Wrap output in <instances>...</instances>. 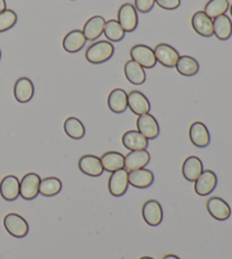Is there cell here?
Masks as SVG:
<instances>
[{
	"instance_id": "31",
	"label": "cell",
	"mask_w": 232,
	"mask_h": 259,
	"mask_svg": "<svg viewBox=\"0 0 232 259\" xmlns=\"http://www.w3.org/2000/svg\"><path fill=\"white\" fill-rule=\"evenodd\" d=\"M229 0H208L203 12L213 20L217 16L224 15L229 11Z\"/></svg>"
},
{
	"instance_id": "6",
	"label": "cell",
	"mask_w": 232,
	"mask_h": 259,
	"mask_svg": "<svg viewBox=\"0 0 232 259\" xmlns=\"http://www.w3.org/2000/svg\"><path fill=\"white\" fill-rule=\"evenodd\" d=\"M41 178L36 173H27L20 181V196L25 200L38 197Z\"/></svg>"
},
{
	"instance_id": "10",
	"label": "cell",
	"mask_w": 232,
	"mask_h": 259,
	"mask_svg": "<svg viewBox=\"0 0 232 259\" xmlns=\"http://www.w3.org/2000/svg\"><path fill=\"white\" fill-rule=\"evenodd\" d=\"M136 125H137V131L139 133H142L147 140H153V139H156L159 137L160 134L159 123H157L155 117L150 113L138 116Z\"/></svg>"
},
{
	"instance_id": "32",
	"label": "cell",
	"mask_w": 232,
	"mask_h": 259,
	"mask_svg": "<svg viewBox=\"0 0 232 259\" xmlns=\"http://www.w3.org/2000/svg\"><path fill=\"white\" fill-rule=\"evenodd\" d=\"M103 34L106 39L112 41V42H120L126 35V32L117 20H109L105 22Z\"/></svg>"
},
{
	"instance_id": "35",
	"label": "cell",
	"mask_w": 232,
	"mask_h": 259,
	"mask_svg": "<svg viewBox=\"0 0 232 259\" xmlns=\"http://www.w3.org/2000/svg\"><path fill=\"white\" fill-rule=\"evenodd\" d=\"M155 4L165 11H173V9L179 8L182 5V0H155Z\"/></svg>"
},
{
	"instance_id": "34",
	"label": "cell",
	"mask_w": 232,
	"mask_h": 259,
	"mask_svg": "<svg viewBox=\"0 0 232 259\" xmlns=\"http://www.w3.org/2000/svg\"><path fill=\"white\" fill-rule=\"evenodd\" d=\"M154 5H155V0H135L136 11L142 14H146L148 12H151L153 7H154Z\"/></svg>"
},
{
	"instance_id": "4",
	"label": "cell",
	"mask_w": 232,
	"mask_h": 259,
	"mask_svg": "<svg viewBox=\"0 0 232 259\" xmlns=\"http://www.w3.org/2000/svg\"><path fill=\"white\" fill-rule=\"evenodd\" d=\"M117 21L126 33L135 31L138 25V15L135 6L129 3L122 5L118 11Z\"/></svg>"
},
{
	"instance_id": "37",
	"label": "cell",
	"mask_w": 232,
	"mask_h": 259,
	"mask_svg": "<svg viewBox=\"0 0 232 259\" xmlns=\"http://www.w3.org/2000/svg\"><path fill=\"white\" fill-rule=\"evenodd\" d=\"M162 259H180L178 256L172 255V253H169V255H165Z\"/></svg>"
},
{
	"instance_id": "2",
	"label": "cell",
	"mask_w": 232,
	"mask_h": 259,
	"mask_svg": "<svg viewBox=\"0 0 232 259\" xmlns=\"http://www.w3.org/2000/svg\"><path fill=\"white\" fill-rule=\"evenodd\" d=\"M4 226L9 234L17 239L24 238L29 233V223L16 212H9L4 217Z\"/></svg>"
},
{
	"instance_id": "20",
	"label": "cell",
	"mask_w": 232,
	"mask_h": 259,
	"mask_svg": "<svg viewBox=\"0 0 232 259\" xmlns=\"http://www.w3.org/2000/svg\"><path fill=\"white\" fill-rule=\"evenodd\" d=\"M151 156L147 150H134L125 156V169L128 172L144 168L150 163Z\"/></svg>"
},
{
	"instance_id": "23",
	"label": "cell",
	"mask_w": 232,
	"mask_h": 259,
	"mask_svg": "<svg viewBox=\"0 0 232 259\" xmlns=\"http://www.w3.org/2000/svg\"><path fill=\"white\" fill-rule=\"evenodd\" d=\"M122 142L125 148L128 150H146L148 147V140L135 130H129V131L125 132L123 134Z\"/></svg>"
},
{
	"instance_id": "40",
	"label": "cell",
	"mask_w": 232,
	"mask_h": 259,
	"mask_svg": "<svg viewBox=\"0 0 232 259\" xmlns=\"http://www.w3.org/2000/svg\"><path fill=\"white\" fill-rule=\"evenodd\" d=\"M0 59H2V50H0Z\"/></svg>"
},
{
	"instance_id": "41",
	"label": "cell",
	"mask_w": 232,
	"mask_h": 259,
	"mask_svg": "<svg viewBox=\"0 0 232 259\" xmlns=\"http://www.w3.org/2000/svg\"><path fill=\"white\" fill-rule=\"evenodd\" d=\"M231 215H232V209H231Z\"/></svg>"
},
{
	"instance_id": "15",
	"label": "cell",
	"mask_w": 232,
	"mask_h": 259,
	"mask_svg": "<svg viewBox=\"0 0 232 259\" xmlns=\"http://www.w3.org/2000/svg\"><path fill=\"white\" fill-rule=\"evenodd\" d=\"M34 96V84L29 77H20L14 85V97L21 104H26Z\"/></svg>"
},
{
	"instance_id": "8",
	"label": "cell",
	"mask_w": 232,
	"mask_h": 259,
	"mask_svg": "<svg viewBox=\"0 0 232 259\" xmlns=\"http://www.w3.org/2000/svg\"><path fill=\"white\" fill-rule=\"evenodd\" d=\"M153 50H154L156 62L168 68L175 67L180 57L178 50L175 49L173 47H171V46L168 44L156 45L155 48Z\"/></svg>"
},
{
	"instance_id": "19",
	"label": "cell",
	"mask_w": 232,
	"mask_h": 259,
	"mask_svg": "<svg viewBox=\"0 0 232 259\" xmlns=\"http://www.w3.org/2000/svg\"><path fill=\"white\" fill-rule=\"evenodd\" d=\"M128 181L132 187L137 189H146L154 182V174L152 170L139 168L128 172Z\"/></svg>"
},
{
	"instance_id": "21",
	"label": "cell",
	"mask_w": 232,
	"mask_h": 259,
	"mask_svg": "<svg viewBox=\"0 0 232 259\" xmlns=\"http://www.w3.org/2000/svg\"><path fill=\"white\" fill-rule=\"evenodd\" d=\"M108 107L114 114H123L128 108V94L124 89H113L108 97Z\"/></svg>"
},
{
	"instance_id": "14",
	"label": "cell",
	"mask_w": 232,
	"mask_h": 259,
	"mask_svg": "<svg viewBox=\"0 0 232 259\" xmlns=\"http://www.w3.org/2000/svg\"><path fill=\"white\" fill-rule=\"evenodd\" d=\"M189 139L197 148H206L211 142L208 128L202 122H194L189 127Z\"/></svg>"
},
{
	"instance_id": "33",
	"label": "cell",
	"mask_w": 232,
	"mask_h": 259,
	"mask_svg": "<svg viewBox=\"0 0 232 259\" xmlns=\"http://www.w3.org/2000/svg\"><path fill=\"white\" fill-rule=\"evenodd\" d=\"M17 23V14L12 9H5L0 13V33L11 30L12 27L16 25Z\"/></svg>"
},
{
	"instance_id": "3",
	"label": "cell",
	"mask_w": 232,
	"mask_h": 259,
	"mask_svg": "<svg viewBox=\"0 0 232 259\" xmlns=\"http://www.w3.org/2000/svg\"><path fill=\"white\" fill-rule=\"evenodd\" d=\"M129 55H131L132 61L141 65L143 68H153L157 63L154 50L146 45H135L132 47Z\"/></svg>"
},
{
	"instance_id": "17",
	"label": "cell",
	"mask_w": 232,
	"mask_h": 259,
	"mask_svg": "<svg viewBox=\"0 0 232 259\" xmlns=\"http://www.w3.org/2000/svg\"><path fill=\"white\" fill-rule=\"evenodd\" d=\"M0 194L7 201H14L20 197V180L15 175H6L0 182Z\"/></svg>"
},
{
	"instance_id": "12",
	"label": "cell",
	"mask_w": 232,
	"mask_h": 259,
	"mask_svg": "<svg viewBox=\"0 0 232 259\" xmlns=\"http://www.w3.org/2000/svg\"><path fill=\"white\" fill-rule=\"evenodd\" d=\"M78 168H80L82 173L92 178L101 177L104 172L101 159L94 155L82 156L80 160H78Z\"/></svg>"
},
{
	"instance_id": "25",
	"label": "cell",
	"mask_w": 232,
	"mask_h": 259,
	"mask_svg": "<svg viewBox=\"0 0 232 259\" xmlns=\"http://www.w3.org/2000/svg\"><path fill=\"white\" fill-rule=\"evenodd\" d=\"M213 35L221 41H225L232 35V21L228 15L213 18Z\"/></svg>"
},
{
	"instance_id": "24",
	"label": "cell",
	"mask_w": 232,
	"mask_h": 259,
	"mask_svg": "<svg viewBox=\"0 0 232 259\" xmlns=\"http://www.w3.org/2000/svg\"><path fill=\"white\" fill-rule=\"evenodd\" d=\"M204 166L197 156H189L183 164V175L189 182H195L203 173Z\"/></svg>"
},
{
	"instance_id": "39",
	"label": "cell",
	"mask_w": 232,
	"mask_h": 259,
	"mask_svg": "<svg viewBox=\"0 0 232 259\" xmlns=\"http://www.w3.org/2000/svg\"><path fill=\"white\" fill-rule=\"evenodd\" d=\"M229 9H230V14H231V17H232V4L230 5V7H229Z\"/></svg>"
},
{
	"instance_id": "28",
	"label": "cell",
	"mask_w": 232,
	"mask_h": 259,
	"mask_svg": "<svg viewBox=\"0 0 232 259\" xmlns=\"http://www.w3.org/2000/svg\"><path fill=\"white\" fill-rule=\"evenodd\" d=\"M175 67L177 72L184 76H194L199 71L198 62L194 57L187 56V55L180 56Z\"/></svg>"
},
{
	"instance_id": "26",
	"label": "cell",
	"mask_w": 232,
	"mask_h": 259,
	"mask_svg": "<svg viewBox=\"0 0 232 259\" xmlns=\"http://www.w3.org/2000/svg\"><path fill=\"white\" fill-rule=\"evenodd\" d=\"M124 73L127 80L134 85H141L146 81V74L144 68L132 59L125 63Z\"/></svg>"
},
{
	"instance_id": "22",
	"label": "cell",
	"mask_w": 232,
	"mask_h": 259,
	"mask_svg": "<svg viewBox=\"0 0 232 259\" xmlns=\"http://www.w3.org/2000/svg\"><path fill=\"white\" fill-rule=\"evenodd\" d=\"M104 25H105L104 18L100 15H94L85 22L82 32L86 38V40L94 41L99 38L100 35L103 34Z\"/></svg>"
},
{
	"instance_id": "11",
	"label": "cell",
	"mask_w": 232,
	"mask_h": 259,
	"mask_svg": "<svg viewBox=\"0 0 232 259\" xmlns=\"http://www.w3.org/2000/svg\"><path fill=\"white\" fill-rule=\"evenodd\" d=\"M206 209L216 221H226L231 216V207L222 198L211 197L206 202Z\"/></svg>"
},
{
	"instance_id": "36",
	"label": "cell",
	"mask_w": 232,
	"mask_h": 259,
	"mask_svg": "<svg viewBox=\"0 0 232 259\" xmlns=\"http://www.w3.org/2000/svg\"><path fill=\"white\" fill-rule=\"evenodd\" d=\"M6 9V0H0V13Z\"/></svg>"
},
{
	"instance_id": "1",
	"label": "cell",
	"mask_w": 232,
	"mask_h": 259,
	"mask_svg": "<svg viewBox=\"0 0 232 259\" xmlns=\"http://www.w3.org/2000/svg\"><path fill=\"white\" fill-rule=\"evenodd\" d=\"M114 54L113 45L109 41L100 40L93 42L85 52L86 61L91 64H103L112 58Z\"/></svg>"
},
{
	"instance_id": "13",
	"label": "cell",
	"mask_w": 232,
	"mask_h": 259,
	"mask_svg": "<svg viewBox=\"0 0 232 259\" xmlns=\"http://www.w3.org/2000/svg\"><path fill=\"white\" fill-rule=\"evenodd\" d=\"M128 108L137 116H141L150 113L151 104L143 92L134 90L128 94Z\"/></svg>"
},
{
	"instance_id": "27",
	"label": "cell",
	"mask_w": 232,
	"mask_h": 259,
	"mask_svg": "<svg viewBox=\"0 0 232 259\" xmlns=\"http://www.w3.org/2000/svg\"><path fill=\"white\" fill-rule=\"evenodd\" d=\"M101 163L103 169L109 173L125 168V156L118 151H108L101 157Z\"/></svg>"
},
{
	"instance_id": "29",
	"label": "cell",
	"mask_w": 232,
	"mask_h": 259,
	"mask_svg": "<svg viewBox=\"0 0 232 259\" xmlns=\"http://www.w3.org/2000/svg\"><path fill=\"white\" fill-rule=\"evenodd\" d=\"M64 130L67 136L74 140H81L85 136V126L77 117H68L64 123Z\"/></svg>"
},
{
	"instance_id": "18",
	"label": "cell",
	"mask_w": 232,
	"mask_h": 259,
	"mask_svg": "<svg viewBox=\"0 0 232 259\" xmlns=\"http://www.w3.org/2000/svg\"><path fill=\"white\" fill-rule=\"evenodd\" d=\"M86 38L81 30H73L65 35L63 40V48L69 54H76L85 47Z\"/></svg>"
},
{
	"instance_id": "9",
	"label": "cell",
	"mask_w": 232,
	"mask_h": 259,
	"mask_svg": "<svg viewBox=\"0 0 232 259\" xmlns=\"http://www.w3.org/2000/svg\"><path fill=\"white\" fill-rule=\"evenodd\" d=\"M142 216L147 225H160L162 223V220H163V209H162L161 203L157 200H154V199L147 200L143 205Z\"/></svg>"
},
{
	"instance_id": "7",
	"label": "cell",
	"mask_w": 232,
	"mask_h": 259,
	"mask_svg": "<svg viewBox=\"0 0 232 259\" xmlns=\"http://www.w3.org/2000/svg\"><path fill=\"white\" fill-rule=\"evenodd\" d=\"M216 186H217L216 174L211 169H206V170H203V173L199 175V178L195 181L194 190L198 194V196L205 197L214 191Z\"/></svg>"
},
{
	"instance_id": "30",
	"label": "cell",
	"mask_w": 232,
	"mask_h": 259,
	"mask_svg": "<svg viewBox=\"0 0 232 259\" xmlns=\"http://www.w3.org/2000/svg\"><path fill=\"white\" fill-rule=\"evenodd\" d=\"M63 183L58 178L49 177L43 180H41L40 182V189L39 193L42 194L43 197H53L62 191Z\"/></svg>"
},
{
	"instance_id": "5",
	"label": "cell",
	"mask_w": 232,
	"mask_h": 259,
	"mask_svg": "<svg viewBox=\"0 0 232 259\" xmlns=\"http://www.w3.org/2000/svg\"><path fill=\"white\" fill-rule=\"evenodd\" d=\"M129 187L128 170L122 168L111 173L108 182V189L111 196L122 197L127 192Z\"/></svg>"
},
{
	"instance_id": "16",
	"label": "cell",
	"mask_w": 232,
	"mask_h": 259,
	"mask_svg": "<svg viewBox=\"0 0 232 259\" xmlns=\"http://www.w3.org/2000/svg\"><path fill=\"white\" fill-rule=\"evenodd\" d=\"M192 26L197 34L204 38L213 35V20L203 11L196 12L192 17Z\"/></svg>"
},
{
	"instance_id": "38",
	"label": "cell",
	"mask_w": 232,
	"mask_h": 259,
	"mask_svg": "<svg viewBox=\"0 0 232 259\" xmlns=\"http://www.w3.org/2000/svg\"><path fill=\"white\" fill-rule=\"evenodd\" d=\"M139 259H154V258H152V257H148V256H143V257H141Z\"/></svg>"
}]
</instances>
